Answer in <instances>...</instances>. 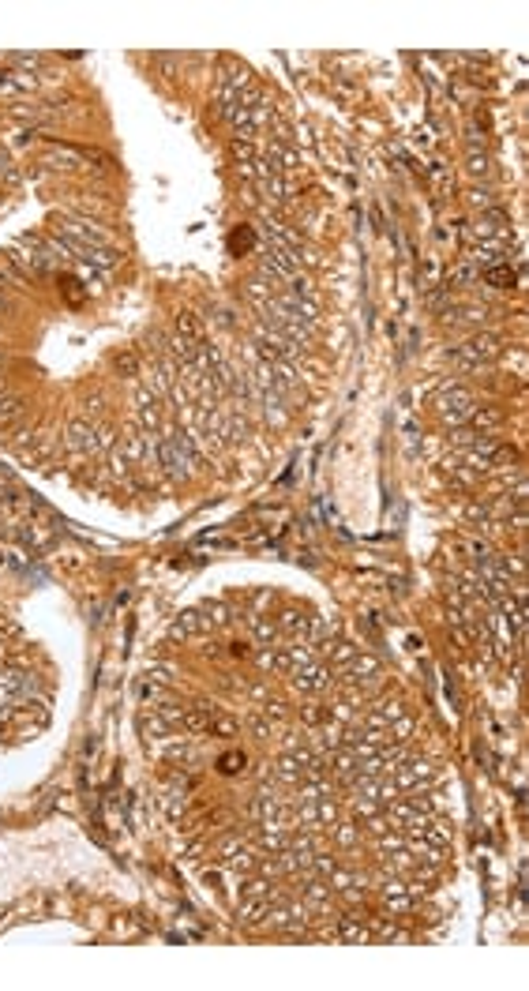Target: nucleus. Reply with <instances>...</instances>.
I'll return each mask as SVG.
<instances>
[{"label":"nucleus","instance_id":"obj_1","mask_svg":"<svg viewBox=\"0 0 529 991\" xmlns=\"http://www.w3.org/2000/svg\"><path fill=\"white\" fill-rule=\"evenodd\" d=\"M439 414H443L447 421H455V424L466 421V417L473 414V395H469L466 387H450V384H447V387L439 391Z\"/></svg>","mask_w":529,"mask_h":991}]
</instances>
